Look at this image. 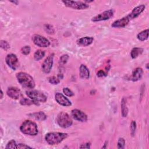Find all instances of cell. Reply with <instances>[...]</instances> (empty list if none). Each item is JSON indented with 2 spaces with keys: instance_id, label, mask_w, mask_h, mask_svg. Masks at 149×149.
Masks as SVG:
<instances>
[{
  "instance_id": "obj_1",
  "label": "cell",
  "mask_w": 149,
  "mask_h": 149,
  "mask_svg": "<svg viewBox=\"0 0 149 149\" xmlns=\"http://www.w3.org/2000/svg\"><path fill=\"white\" fill-rule=\"evenodd\" d=\"M18 82L24 88L32 89L35 87L36 83L31 76L25 72H19L16 74Z\"/></svg>"
},
{
  "instance_id": "obj_2",
  "label": "cell",
  "mask_w": 149,
  "mask_h": 149,
  "mask_svg": "<svg viewBox=\"0 0 149 149\" xmlns=\"http://www.w3.org/2000/svg\"><path fill=\"white\" fill-rule=\"evenodd\" d=\"M68 136L66 133L49 132L46 134L45 140L49 145H56L61 143Z\"/></svg>"
},
{
  "instance_id": "obj_3",
  "label": "cell",
  "mask_w": 149,
  "mask_h": 149,
  "mask_svg": "<svg viewBox=\"0 0 149 149\" xmlns=\"http://www.w3.org/2000/svg\"><path fill=\"white\" fill-rule=\"evenodd\" d=\"M20 130L23 134L30 136H36L38 134L36 123L29 120H26L23 122L20 127Z\"/></svg>"
},
{
  "instance_id": "obj_4",
  "label": "cell",
  "mask_w": 149,
  "mask_h": 149,
  "mask_svg": "<svg viewBox=\"0 0 149 149\" xmlns=\"http://www.w3.org/2000/svg\"><path fill=\"white\" fill-rule=\"evenodd\" d=\"M56 122L58 125L62 128H68L70 127L73 121L68 113L65 112H59L56 117Z\"/></svg>"
},
{
  "instance_id": "obj_5",
  "label": "cell",
  "mask_w": 149,
  "mask_h": 149,
  "mask_svg": "<svg viewBox=\"0 0 149 149\" xmlns=\"http://www.w3.org/2000/svg\"><path fill=\"white\" fill-rule=\"evenodd\" d=\"M26 95L29 98L32 100L36 103V104H37L38 102H45L47 100V98L45 94L37 90L26 91Z\"/></svg>"
},
{
  "instance_id": "obj_6",
  "label": "cell",
  "mask_w": 149,
  "mask_h": 149,
  "mask_svg": "<svg viewBox=\"0 0 149 149\" xmlns=\"http://www.w3.org/2000/svg\"><path fill=\"white\" fill-rule=\"evenodd\" d=\"M64 5L68 7L76 10H83L89 8V5L81 1H62Z\"/></svg>"
},
{
  "instance_id": "obj_7",
  "label": "cell",
  "mask_w": 149,
  "mask_h": 149,
  "mask_svg": "<svg viewBox=\"0 0 149 149\" xmlns=\"http://www.w3.org/2000/svg\"><path fill=\"white\" fill-rule=\"evenodd\" d=\"M32 40L36 45L40 47H48L50 45V42L48 39L39 34L33 35L32 37Z\"/></svg>"
},
{
  "instance_id": "obj_8",
  "label": "cell",
  "mask_w": 149,
  "mask_h": 149,
  "mask_svg": "<svg viewBox=\"0 0 149 149\" xmlns=\"http://www.w3.org/2000/svg\"><path fill=\"white\" fill-rule=\"evenodd\" d=\"M113 13H114V12L113 9H109V10H105L93 17L91 19V21L93 22H98L100 21H104V20H108L111 17H112V16H113Z\"/></svg>"
},
{
  "instance_id": "obj_9",
  "label": "cell",
  "mask_w": 149,
  "mask_h": 149,
  "mask_svg": "<svg viewBox=\"0 0 149 149\" xmlns=\"http://www.w3.org/2000/svg\"><path fill=\"white\" fill-rule=\"evenodd\" d=\"M54 56V54H50L47 57V58L44 60V61L42 63V65H41L42 70L45 73H49L51 72V69L52 68V65H53Z\"/></svg>"
},
{
  "instance_id": "obj_10",
  "label": "cell",
  "mask_w": 149,
  "mask_h": 149,
  "mask_svg": "<svg viewBox=\"0 0 149 149\" xmlns=\"http://www.w3.org/2000/svg\"><path fill=\"white\" fill-rule=\"evenodd\" d=\"M5 62L8 66L14 70H15L18 66V59L15 54H8L5 58Z\"/></svg>"
},
{
  "instance_id": "obj_11",
  "label": "cell",
  "mask_w": 149,
  "mask_h": 149,
  "mask_svg": "<svg viewBox=\"0 0 149 149\" xmlns=\"http://www.w3.org/2000/svg\"><path fill=\"white\" fill-rule=\"evenodd\" d=\"M71 116L76 120L79 122H86L87 120V115L81 110L78 109H72L71 111Z\"/></svg>"
},
{
  "instance_id": "obj_12",
  "label": "cell",
  "mask_w": 149,
  "mask_h": 149,
  "mask_svg": "<svg viewBox=\"0 0 149 149\" xmlns=\"http://www.w3.org/2000/svg\"><path fill=\"white\" fill-rule=\"evenodd\" d=\"M55 99L56 102L60 105L63 107H69L72 105L71 101L61 93L58 92L55 94Z\"/></svg>"
},
{
  "instance_id": "obj_13",
  "label": "cell",
  "mask_w": 149,
  "mask_h": 149,
  "mask_svg": "<svg viewBox=\"0 0 149 149\" xmlns=\"http://www.w3.org/2000/svg\"><path fill=\"white\" fill-rule=\"evenodd\" d=\"M6 94L8 96L14 100L19 99L22 95L21 91L16 87H9L6 91Z\"/></svg>"
},
{
  "instance_id": "obj_14",
  "label": "cell",
  "mask_w": 149,
  "mask_h": 149,
  "mask_svg": "<svg viewBox=\"0 0 149 149\" xmlns=\"http://www.w3.org/2000/svg\"><path fill=\"white\" fill-rule=\"evenodd\" d=\"M130 19L127 16L123 17L120 19L116 20L115 22H113L112 23V24H111V27H114V28H122V27H124L125 26H126L129 22H130Z\"/></svg>"
},
{
  "instance_id": "obj_15",
  "label": "cell",
  "mask_w": 149,
  "mask_h": 149,
  "mask_svg": "<svg viewBox=\"0 0 149 149\" xmlns=\"http://www.w3.org/2000/svg\"><path fill=\"white\" fill-rule=\"evenodd\" d=\"M146 6L144 5H140L137 6L132 10L131 13H130L127 15V17L129 18L130 20L133 19L138 17L144 10Z\"/></svg>"
},
{
  "instance_id": "obj_16",
  "label": "cell",
  "mask_w": 149,
  "mask_h": 149,
  "mask_svg": "<svg viewBox=\"0 0 149 149\" xmlns=\"http://www.w3.org/2000/svg\"><path fill=\"white\" fill-rule=\"evenodd\" d=\"M94 41V38L92 37H83L79 38L77 43L79 45L83 47H87L91 45Z\"/></svg>"
},
{
  "instance_id": "obj_17",
  "label": "cell",
  "mask_w": 149,
  "mask_h": 149,
  "mask_svg": "<svg viewBox=\"0 0 149 149\" xmlns=\"http://www.w3.org/2000/svg\"><path fill=\"white\" fill-rule=\"evenodd\" d=\"M79 75L80 78L83 79H88L90 78V71L86 65L81 64L80 66Z\"/></svg>"
},
{
  "instance_id": "obj_18",
  "label": "cell",
  "mask_w": 149,
  "mask_h": 149,
  "mask_svg": "<svg viewBox=\"0 0 149 149\" xmlns=\"http://www.w3.org/2000/svg\"><path fill=\"white\" fill-rule=\"evenodd\" d=\"M143 70L141 68H136L132 73L131 80L133 81H137L139 80L143 76Z\"/></svg>"
},
{
  "instance_id": "obj_19",
  "label": "cell",
  "mask_w": 149,
  "mask_h": 149,
  "mask_svg": "<svg viewBox=\"0 0 149 149\" xmlns=\"http://www.w3.org/2000/svg\"><path fill=\"white\" fill-rule=\"evenodd\" d=\"M29 115L39 121H43L47 119V115L42 111L32 113L29 114Z\"/></svg>"
},
{
  "instance_id": "obj_20",
  "label": "cell",
  "mask_w": 149,
  "mask_h": 149,
  "mask_svg": "<svg viewBox=\"0 0 149 149\" xmlns=\"http://www.w3.org/2000/svg\"><path fill=\"white\" fill-rule=\"evenodd\" d=\"M128 113V108L127 107L126 100L125 97L122 98L121 100V114L123 118L127 116Z\"/></svg>"
},
{
  "instance_id": "obj_21",
  "label": "cell",
  "mask_w": 149,
  "mask_h": 149,
  "mask_svg": "<svg viewBox=\"0 0 149 149\" xmlns=\"http://www.w3.org/2000/svg\"><path fill=\"white\" fill-rule=\"evenodd\" d=\"M143 49L139 47H134L133 48L130 52V56L132 59H135L137 58L139 55H140L143 52Z\"/></svg>"
},
{
  "instance_id": "obj_22",
  "label": "cell",
  "mask_w": 149,
  "mask_h": 149,
  "mask_svg": "<svg viewBox=\"0 0 149 149\" xmlns=\"http://www.w3.org/2000/svg\"><path fill=\"white\" fill-rule=\"evenodd\" d=\"M148 34H149V30L148 29H146L144 30L141 31L139 33L137 34V38L141 41H144L148 39Z\"/></svg>"
},
{
  "instance_id": "obj_23",
  "label": "cell",
  "mask_w": 149,
  "mask_h": 149,
  "mask_svg": "<svg viewBox=\"0 0 149 149\" xmlns=\"http://www.w3.org/2000/svg\"><path fill=\"white\" fill-rule=\"evenodd\" d=\"M45 56V51L41 49L37 50L34 54V60L38 61L41 60Z\"/></svg>"
},
{
  "instance_id": "obj_24",
  "label": "cell",
  "mask_w": 149,
  "mask_h": 149,
  "mask_svg": "<svg viewBox=\"0 0 149 149\" xmlns=\"http://www.w3.org/2000/svg\"><path fill=\"white\" fill-rule=\"evenodd\" d=\"M20 104L22 105H30L33 104H36V103L32 100L27 98H22L20 100Z\"/></svg>"
},
{
  "instance_id": "obj_25",
  "label": "cell",
  "mask_w": 149,
  "mask_h": 149,
  "mask_svg": "<svg viewBox=\"0 0 149 149\" xmlns=\"http://www.w3.org/2000/svg\"><path fill=\"white\" fill-rule=\"evenodd\" d=\"M44 29L49 34H52L55 32V30H54L53 26L49 24H45L44 26Z\"/></svg>"
},
{
  "instance_id": "obj_26",
  "label": "cell",
  "mask_w": 149,
  "mask_h": 149,
  "mask_svg": "<svg viewBox=\"0 0 149 149\" xmlns=\"http://www.w3.org/2000/svg\"><path fill=\"white\" fill-rule=\"evenodd\" d=\"M17 144H16V141L14 140H11L7 143L5 148H17Z\"/></svg>"
},
{
  "instance_id": "obj_27",
  "label": "cell",
  "mask_w": 149,
  "mask_h": 149,
  "mask_svg": "<svg viewBox=\"0 0 149 149\" xmlns=\"http://www.w3.org/2000/svg\"><path fill=\"white\" fill-rule=\"evenodd\" d=\"M125 140L123 138L120 137L118 139V143H117V148L119 149H122L125 148Z\"/></svg>"
},
{
  "instance_id": "obj_28",
  "label": "cell",
  "mask_w": 149,
  "mask_h": 149,
  "mask_svg": "<svg viewBox=\"0 0 149 149\" xmlns=\"http://www.w3.org/2000/svg\"><path fill=\"white\" fill-rule=\"evenodd\" d=\"M0 46H1V47L3 49L6 50V51L10 48L9 44L8 43V41H5V40H1V41H0Z\"/></svg>"
},
{
  "instance_id": "obj_29",
  "label": "cell",
  "mask_w": 149,
  "mask_h": 149,
  "mask_svg": "<svg viewBox=\"0 0 149 149\" xmlns=\"http://www.w3.org/2000/svg\"><path fill=\"white\" fill-rule=\"evenodd\" d=\"M48 81L50 83H51L52 84H58L60 82V80L55 76H51L48 78Z\"/></svg>"
},
{
  "instance_id": "obj_30",
  "label": "cell",
  "mask_w": 149,
  "mask_h": 149,
  "mask_svg": "<svg viewBox=\"0 0 149 149\" xmlns=\"http://www.w3.org/2000/svg\"><path fill=\"white\" fill-rule=\"evenodd\" d=\"M30 50H31L30 47L29 45H26V46L23 47L21 48V52H22V54H23L24 55H27L30 54Z\"/></svg>"
},
{
  "instance_id": "obj_31",
  "label": "cell",
  "mask_w": 149,
  "mask_h": 149,
  "mask_svg": "<svg viewBox=\"0 0 149 149\" xmlns=\"http://www.w3.org/2000/svg\"><path fill=\"white\" fill-rule=\"evenodd\" d=\"M136 129V123L134 120H132L130 123V133L132 136L134 135Z\"/></svg>"
},
{
  "instance_id": "obj_32",
  "label": "cell",
  "mask_w": 149,
  "mask_h": 149,
  "mask_svg": "<svg viewBox=\"0 0 149 149\" xmlns=\"http://www.w3.org/2000/svg\"><path fill=\"white\" fill-rule=\"evenodd\" d=\"M68 59H69L68 55V54H63L59 58V63L62 65H64L67 62Z\"/></svg>"
},
{
  "instance_id": "obj_33",
  "label": "cell",
  "mask_w": 149,
  "mask_h": 149,
  "mask_svg": "<svg viewBox=\"0 0 149 149\" xmlns=\"http://www.w3.org/2000/svg\"><path fill=\"white\" fill-rule=\"evenodd\" d=\"M63 92L65 94V95L68 96V97H72L74 95V94L73 93V92L70 90L69 88L68 87H65L63 88Z\"/></svg>"
},
{
  "instance_id": "obj_34",
  "label": "cell",
  "mask_w": 149,
  "mask_h": 149,
  "mask_svg": "<svg viewBox=\"0 0 149 149\" xmlns=\"http://www.w3.org/2000/svg\"><path fill=\"white\" fill-rule=\"evenodd\" d=\"M17 148H32L31 147L25 144H22V143H19V144H17Z\"/></svg>"
},
{
  "instance_id": "obj_35",
  "label": "cell",
  "mask_w": 149,
  "mask_h": 149,
  "mask_svg": "<svg viewBox=\"0 0 149 149\" xmlns=\"http://www.w3.org/2000/svg\"><path fill=\"white\" fill-rule=\"evenodd\" d=\"M97 75L98 77H104V76H107V74L106 73H105V72L102 70H100L97 73Z\"/></svg>"
},
{
  "instance_id": "obj_36",
  "label": "cell",
  "mask_w": 149,
  "mask_h": 149,
  "mask_svg": "<svg viewBox=\"0 0 149 149\" xmlns=\"http://www.w3.org/2000/svg\"><path fill=\"white\" fill-rule=\"evenodd\" d=\"M91 146V143L90 142H87L84 144H81L80 147V148H90Z\"/></svg>"
},
{
  "instance_id": "obj_37",
  "label": "cell",
  "mask_w": 149,
  "mask_h": 149,
  "mask_svg": "<svg viewBox=\"0 0 149 149\" xmlns=\"http://www.w3.org/2000/svg\"><path fill=\"white\" fill-rule=\"evenodd\" d=\"M57 77L59 79V80H61V79H62L63 78V75L61 73V74H58V76H57Z\"/></svg>"
},
{
  "instance_id": "obj_38",
  "label": "cell",
  "mask_w": 149,
  "mask_h": 149,
  "mask_svg": "<svg viewBox=\"0 0 149 149\" xmlns=\"http://www.w3.org/2000/svg\"><path fill=\"white\" fill-rule=\"evenodd\" d=\"M10 2L13 3H14V4H15V5H18V3H19V1H11Z\"/></svg>"
},
{
  "instance_id": "obj_39",
  "label": "cell",
  "mask_w": 149,
  "mask_h": 149,
  "mask_svg": "<svg viewBox=\"0 0 149 149\" xmlns=\"http://www.w3.org/2000/svg\"><path fill=\"white\" fill-rule=\"evenodd\" d=\"M107 143H108V142L105 141V143H104V146L102 147V148H107Z\"/></svg>"
},
{
  "instance_id": "obj_40",
  "label": "cell",
  "mask_w": 149,
  "mask_h": 149,
  "mask_svg": "<svg viewBox=\"0 0 149 149\" xmlns=\"http://www.w3.org/2000/svg\"><path fill=\"white\" fill-rule=\"evenodd\" d=\"M3 97V92H2V90H1V99H2Z\"/></svg>"
},
{
  "instance_id": "obj_41",
  "label": "cell",
  "mask_w": 149,
  "mask_h": 149,
  "mask_svg": "<svg viewBox=\"0 0 149 149\" xmlns=\"http://www.w3.org/2000/svg\"><path fill=\"white\" fill-rule=\"evenodd\" d=\"M148 63H147V64H146V67L147 69H148Z\"/></svg>"
}]
</instances>
